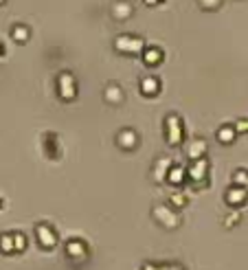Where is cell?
<instances>
[{"label": "cell", "instance_id": "cell-1", "mask_svg": "<svg viewBox=\"0 0 248 270\" xmlns=\"http://www.w3.org/2000/svg\"><path fill=\"white\" fill-rule=\"evenodd\" d=\"M115 49L123 51V53H130V55H136V53L143 51V40L134 37V35H121L115 42Z\"/></svg>", "mask_w": 248, "mask_h": 270}, {"label": "cell", "instance_id": "cell-2", "mask_svg": "<svg viewBox=\"0 0 248 270\" xmlns=\"http://www.w3.org/2000/svg\"><path fill=\"white\" fill-rule=\"evenodd\" d=\"M165 123H167V141H169V145H178L183 141V121H180V117L169 114Z\"/></svg>", "mask_w": 248, "mask_h": 270}, {"label": "cell", "instance_id": "cell-3", "mask_svg": "<svg viewBox=\"0 0 248 270\" xmlns=\"http://www.w3.org/2000/svg\"><path fill=\"white\" fill-rule=\"evenodd\" d=\"M77 95V86H75V77L70 75V72H62L59 75V97L62 99H75Z\"/></svg>", "mask_w": 248, "mask_h": 270}, {"label": "cell", "instance_id": "cell-4", "mask_svg": "<svg viewBox=\"0 0 248 270\" xmlns=\"http://www.w3.org/2000/svg\"><path fill=\"white\" fill-rule=\"evenodd\" d=\"M132 16V5L130 3H115L112 7V18L115 20H127Z\"/></svg>", "mask_w": 248, "mask_h": 270}, {"label": "cell", "instance_id": "cell-5", "mask_svg": "<svg viewBox=\"0 0 248 270\" xmlns=\"http://www.w3.org/2000/svg\"><path fill=\"white\" fill-rule=\"evenodd\" d=\"M117 141H119V145L121 147H125V149H132L134 145H136V134H134L132 130H123V132H119V136H117Z\"/></svg>", "mask_w": 248, "mask_h": 270}, {"label": "cell", "instance_id": "cell-6", "mask_svg": "<svg viewBox=\"0 0 248 270\" xmlns=\"http://www.w3.org/2000/svg\"><path fill=\"white\" fill-rule=\"evenodd\" d=\"M160 59H163V53H160V49H156V46H152V49H147L143 53V62L147 66H154V64H158Z\"/></svg>", "mask_w": 248, "mask_h": 270}, {"label": "cell", "instance_id": "cell-7", "mask_svg": "<svg viewBox=\"0 0 248 270\" xmlns=\"http://www.w3.org/2000/svg\"><path fill=\"white\" fill-rule=\"evenodd\" d=\"M38 237H40V242H42L44 246H51V244H55V233H53L51 228H46L44 224H40V226H38Z\"/></svg>", "mask_w": 248, "mask_h": 270}, {"label": "cell", "instance_id": "cell-8", "mask_svg": "<svg viewBox=\"0 0 248 270\" xmlns=\"http://www.w3.org/2000/svg\"><path fill=\"white\" fill-rule=\"evenodd\" d=\"M160 88V84H158V79H154V77H145L143 82H140V90L145 92V95H156Z\"/></svg>", "mask_w": 248, "mask_h": 270}, {"label": "cell", "instance_id": "cell-9", "mask_svg": "<svg viewBox=\"0 0 248 270\" xmlns=\"http://www.w3.org/2000/svg\"><path fill=\"white\" fill-rule=\"evenodd\" d=\"M204 149H206V143L202 141V138L193 141L191 147H189V158H193V161H200V156L204 154Z\"/></svg>", "mask_w": 248, "mask_h": 270}, {"label": "cell", "instance_id": "cell-10", "mask_svg": "<svg viewBox=\"0 0 248 270\" xmlns=\"http://www.w3.org/2000/svg\"><path fill=\"white\" fill-rule=\"evenodd\" d=\"M105 99H108L110 103H119L123 99V90L119 88V86H115V84H110L108 88H105Z\"/></svg>", "mask_w": 248, "mask_h": 270}, {"label": "cell", "instance_id": "cell-11", "mask_svg": "<svg viewBox=\"0 0 248 270\" xmlns=\"http://www.w3.org/2000/svg\"><path fill=\"white\" fill-rule=\"evenodd\" d=\"M11 37L16 40V42L22 44V42H26V40H29V29H26L24 24H16L11 29Z\"/></svg>", "mask_w": 248, "mask_h": 270}, {"label": "cell", "instance_id": "cell-12", "mask_svg": "<svg viewBox=\"0 0 248 270\" xmlns=\"http://www.w3.org/2000/svg\"><path fill=\"white\" fill-rule=\"evenodd\" d=\"M235 128H233V125H224V128H220V132H218V138L222 143H231L233 138H235Z\"/></svg>", "mask_w": 248, "mask_h": 270}, {"label": "cell", "instance_id": "cell-13", "mask_svg": "<svg viewBox=\"0 0 248 270\" xmlns=\"http://www.w3.org/2000/svg\"><path fill=\"white\" fill-rule=\"evenodd\" d=\"M229 200H231L233 204L244 202V200H246V189H233V191H229Z\"/></svg>", "mask_w": 248, "mask_h": 270}, {"label": "cell", "instance_id": "cell-14", "mask_svg": "<svg viewBox=\"0 0 248 270\" xmlns=\"http://www.w3.org/2000/svg\"><path fill=\"white\" fill-rule=\"evenodd\" d=\"M204 169H206V163L200 158V161H196V165L191 167V178H200L204 174Z\"/></svg>", "mask_w": 248, "mask_h": 270}, {"label": "cell", "instance_id": "cell-15", "mask_svg": "<svg viewBox=\"0 0 248 270\" xmlns=\"http://www.w3.org/2000/svg\"><path fill=\"white\" fill-rule=\"evenodd\" d=\"M183 167H171V171H169V180L171 182H183Z\"/></svg>", "mask_w": 248, "mask_h": 270}, {"label": "cell", "instance_id": "cell-16", "mask_svg": "<svg viewBox=\"0 0 248 270\" xmlns=\"http://www.w3.org/2000/svg\"><path fill=\"white\" fill-rule=\"evenodd\" d=\"M198 3H200V7H202V9H218L222 0H198Z\"/></svg>", "mask_w": 248, "mask_h": 270}, {"label": "cell", "instance_id": "cell-17", "mask_svg": "<svg viewBox=\"0 0 248 270\" xmlns=\"http://www.w3.org/2000/svg\"><path fill=\"white\" fill-rule=\"evenodd\" d=\"M235 182L237 184H246V187H248V171H242V169L235 171Z\"/></svg>", "mask_w": 248, "mask_h": 270}, {"label": "cell", "instance_id": "cell-18", "mask_svg": "<svg viewBox=\"0 0 248 270\" xmlns=\"http://www.w3.org/2000/svg\"><path fill=\"white\" fill-rule=\"evenodd\" d=\"M235 130L237 132H248V119H239L235 123Z\"/></svg>", "mask_w": 248, "mask_h": 270}, {"label": "cell", "instance_id": "cell-19", "mask_svg": "<svg viewBox=\"0 0 248 270\" xmlns=\"http://www.w3.org/2000/svg\"><path fill=\"white\" fill-rule=\"evenodd\" d=\"M145 3H147V5H150V7H152V5H158V3H160V0H145Z\"/></svg>", "mask_w": 248, "mask_h": 270}, {"label": "cell", "instance_id": "cell-20", "mask_svg": "<svg viewBox=\"0 0 248 270\" xmlns=\"http://www.w3.org/2000/svg\"><path fill=\"white\" fill-rule=\"evenodd\" d=\"M5 55V46H3V42H0V57Z\"/></svg>", "mask_w": 248, "mask_h": 270}, {"label": "cell", "instance_id": "cell-21", "mask_svg": "<svg viewBox=\"0 0 248 270\" xmlns=\"http://www.w3.org/2000/svg\"><path fill=\"white\" fill-rule=\"evenodd\" d=\"M3 3H5V0H0V5H3Z\"/></svg>", "mask_w": 248, "mask_h": 270}]
</instances>
